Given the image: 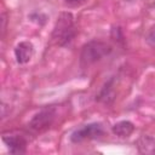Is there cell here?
I'll return each mask as SVG.
<instances>
[{"instance_id": "6da1fadb", "label": "cell", "mask_w": 155, "mask_h": 155, "mask_svg": "<svg viewBox=\"0 0 155 155\" xmlns=\"http://www.w3.org/2000/svg\"><path fill=\"white\" fill-rule=\"evenodd\" d=\"M76 34L74 16L70 12H61L52 30V41L56 45L64 46L69 44Z\"/></svg>"}, {"instance_id": "7a4b0ae2", "label": "cell", "mask_w": 155, "mask_h": 155, "mask_svg": "<svg viewBox=\"0 0 155 155\" xmlns=\"http://www.w3.org/2000/svg\"><path fill=\"white\" fill-rule=\"evenodd\" d=\"M111 52V46L103 41L92 40L82 46L81 53H80V64L81 67L86 68L90 67L104 57H107Z\"/></svg>"}, {"instance_id": "3957f363", "label": "cell", "mask_w": 155, "mask_h": 155, "mask_svg": "<svg viewBox=\"0 0 155 155\" xmlns=\"http://www.w3.org/2000/svg\"><path fill=\"white\" fill-rule=\"evenodd\" d=\"M103 134H104L103 126L101 124L93 122V124H88V125H85V126L75 130L70 136V140L73 143H80L84 140L97 139V138L102 137Z\"/></svg>"}, {"instance_id": "277c9868", "label": "cell", "mask_w": 155, "mask_h": 155, "mask_svg": "<svg viewBox=\"0 0 155 155\" xmlns=\"http://www.w3.org/2000/svg\"><path fill=\"white\" fill-rule=\"evenodd\" d=\"M54 116H56V111H54L53 108H45V109L40 110L39 113H36L31 117L28 126L34 132L46 131L52 125V122L54 120Z\"/></svg>"}, {"instance_id": "5b68a950", "label": "cell", "mask_w": 155, "mask_h": 155, "mask_svg": "<svg viewBox=\"0 0 155 155\" xmlns=\"http://www.w3.org/2000/svg\"><path fill=\"white\" fill-rule=\"evenodd\" d=\"M34 56V45L30 41H21L15 47V57L18 64H27Z\"/></svg>"}, {"instance_id": "8992f818", "label": "cell", "mask_w": 155, "mask_h": 155, "mask_svg": "<svg viewBox=\"0 0 155 155\" xmlns=\"http://www.w3.org/2000/svg\"><path fill=\"white\" fill-rule=\"evenodd\" d=\"M2 140L8 148L10 153L12 154H23L27 150V139L19 134H11V136H2Z\"/></svg>"}, {"instance_id": "52a82bcc", "label": "cell", "mask_w": 155, "mask_h": 155, "mask_svg": "<svg viewBox=\"0 0 155 155\" xmlns=\"http://www.w3.org/2000/svg\"><path fill=\"white\" fill-rule=\"evenodd\" d=\"M113 133L120 138L130 137L134 131V125L131 121H119L113 126Z\"/></svg>"}, {"instance_id": "ba28073f", "label": "cell", "mask_w": 155, "mask_h": 155, "mask_svg": "<svg viewBox=\"0 0 155 155\" xmlns=\"http://www.w3.org/2000/svg\"><path fill=\"white\" fill-rule=\"evenodd\" d=\"M137 148L142 154H155V139L149 136H142L137 140Z\"/></svg>"}, {"instance_id": "9c48e42d", "label": "cell", "mask_w": 155, "mask_h": 155, "mask_svg": "<svg viewBox=\"0 0 155 155\" xmlns=\"http://www.w3.org/2000/svg\"><path fill=\"white\" fill-rule=\"evenodd\" d=\"M147 42L150 45V46H154L155 47V28L151 29L147 36Z\"/></svg>"}, {"instance_id": "30bf717a", "label": "cell", "mask_w": 155, "mask_h": 155, "mask_svg": "<svg viewBox=\"0 0 155 155\" xmlns=\"http://www.w3.org/2000/svg\"><path fill=\"white\" fill-rule=\"evenodd\" d=\"M86 0H65V2L68 5H80L82 2H85Z\"/></svg>"}]
</instances>
